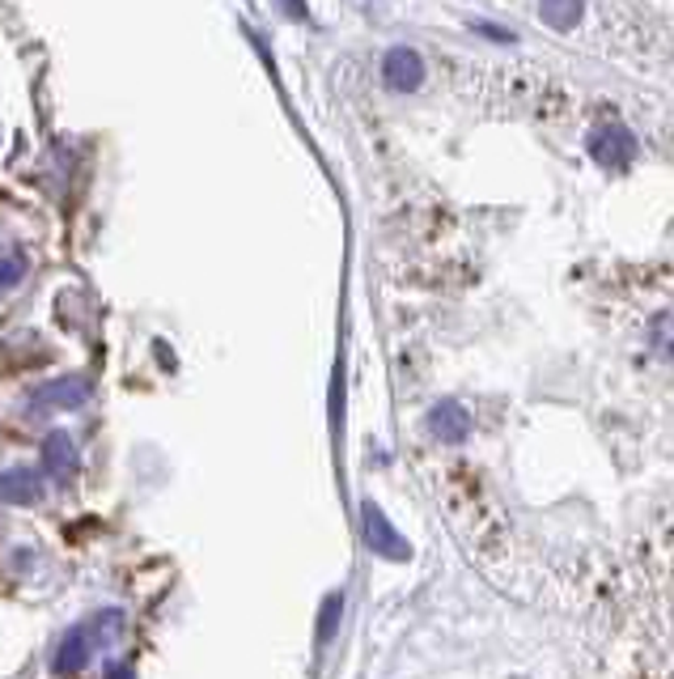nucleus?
Wrapping results in <instances>:
<instances>
[{
	"mask_svg": "<svg viewBox=\"0 0 674 679\" xmlns=\"http://www.w3.org/2000/svg\"><path fill=\"white\" fill-rule=\"evenodd\" d=\"M361 535H365V543H370L378 556H386V561H407V556H411V548L404 543V535L386 522V514H382L374 501L361 506Z\"/></svg>",
	"mask_w": 674,
	"mask_h": 679,
	"instance_id": "obj_1",
	"label": "nucleus"
},
{
	"mask_svg": "<svg viewBox=\"0 0 674 679\" xmlns=\"http://www.w3.org/2000/svg\"><path fill=\"white\" fill-rule=\"evenodd\" d=\"M590 158L598 166H607V170H623L636 158V136L628 132L623 124H607V128H598L590 136Z\"/></svg>",
	"mask_w": 674,
	"mask_h": 679,
	"instance_id": "obj_2",
	"label": "nucleus"
},
{
	"mask_svg": "<svg viewBox=\"0 0 674 679\" xmlns=\"http://www.w3.org/2000/svg\"><path fill=\"white\" fill-rule=\"evenodd\" d=\"M382 82L391 85L395 94H416L420 82H425V60L411 47H391L386 60H382Z\"/></svg>",
	"mask_w": 674,
	"mask_h": 679,
	"instance_id": "obj_3",
	"label": "nucleus"
},
{
	"mask_svg": "<svg viewBox=\"0 0 674 679\" xmlns=\"http://www.w3.org/2000/svg\"><path fill=\"white\" fill-rule=\"evenodd\" d=\"M89 400V382L85 379H55V382H43L34 395H30V404L34 412H73V407H82Z\"/></svg>",
	"mask_w": 674,
	"mask_h": 679,
	"instance_id": "obj_4",
	"label": "nucleus"
},
{
	"mask_svg": "<svg viewBox=\"0 0 674 679\" xmlns=\"http://www.w3.org/2000/svg\"><path fill=\"white\" fill-rule=\"evenodd\" d=\"M89 650H94V633L89 628H68L64 641H55L52 654V671L55 676H77L85 662H89Z\"/></svg>",
	"mask_w": 674,
	"mask_h": 679,
	"instance_id": "obj_5",
	"label": "nucleus"
},
{
	"mask_svg": "<svg viewBox=\"0 0 674 679\" xmlns=\"http://www.w3.org/2000/svg\"><path fill=\"white\" fill-rule=\"evenodd\" d=\"M39 497H43V471H30V467L0 471V501L4 506H34Z\"/></svg>",
	"mask_w": 674,
	"mask_h": 679,
	"instance_id": "obj_6",
	"label": "nucleus"
},
{
	"mask_svg": "<svg viewBox=\"0 0 674 679\" xmlns=\"http://www.w3.org/2000/svg\"><path fill=\"white\" fill-rule=\"evenodd\" d=\"M43 467L60 476V480H73L77 471H82V455H77V446H73V437L64 434V429H55V434L43 437Z\"/></svg>",
	"mask_w": 674,
	"mask_h": 679,
	"instance_id": "obj_7",
	"label": "nucleus"
},
{
	"mask_svg": "<svg viewBox=\"0 0 674 679\" xmlns=\"http://www.w3.org/2000/svg\"><path fill=\"white\" fill-rule=\"evenodd\" d=\"M429 434L441 437V442H462V437L471 434V412L454 400H441V404H432L429 412Z\"/></svg>",
	"mask_w": 674,
	"mask_h": 679,
	"instance_id": "obj_8",
	"label": "nucleus"
},
{
	"mask_svg": "<svg viewBox=\"0 0 674 679\" xmlns=\"http://www.w3.org/2000/svg\"><path fill=\"white\" fill-rule=\"evenodd\" d=\"M539 18L552 30H573L581 22V4L577 0H568V4H539Z\"/></svg>",
	"mask_w": 674,
	"mask_h": 679,
	"instance_id": "obj_9",
	"label": "nucleus"
},
{
	"mask_svg": "<svg viewBox=\"0 0 674 679\" xmlns=\"http://www.w3.org/2000/svg\"><path fill=\"white\" fill-rule=\"evenodd\" d=\"M26 276V259L22 255H0V289H13Z\"/></svg>",
	"mask_w": 674,
	"mask_h": 679,
	"instance_id": "obj_10",
	"label": "nucleus"
},
{
	"mask_svg": "<svg viewBox=\"0 0 674 679\" xmlns=\"http://www.w3.org/2000/svg\"><path fill=\"white\" fill-rule=\"evenodd\" d=\"M340 607H344V598L331 595L323 603V620H319V641H331V633H335V625H340Z\"/></svg>",
	"mask_w": 674,
	"mask_h": 679,
	"instance_id": "obj_11",
	"label": "nucleus"
},
{
	"mask_svg": "<svg viewBox=\"0 0 674 679\" xmlns=\"http://www.w3.org/2000/svg\"><path fill=\"white\" fill-rule=\"evenodd\" d=\"M107 679H132V667H110Z\"/></svg>",
	"mask_w": 674,
	"mask_h": 679,
	"instance_id": "obj_12",
	"label": "nucleus"
}]
</instances>
